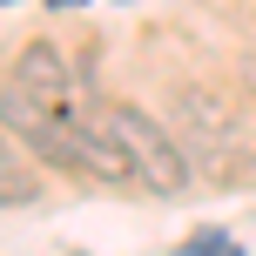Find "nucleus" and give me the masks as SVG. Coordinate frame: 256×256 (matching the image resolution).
Listing matches in <instances>:
<instances>
[{
  "mask_svg": "<svg viewBox=\"0 0 256 256\" xmlns=\"http://www.w3.org/2000/svg\"><path fill=\"white\" fill-rule=\"evenodd\" d=\"M189 256H236V250L222 243V230H202V236H196V243H189Z\"/></svg>",
  "mask_w": 256,
  "mask_h": 256,
  "instance_id": "obj_6",
  "label": "nucleus"
},
{
  "mask_svg": "<svg viewBox=\"0 0 256 256\" xmlns=\"http://www.w3.org/2000/svg\"><path fill=\"white\" fill-rule=\"evenodd\" d=\"M102 128L122 142V155L135 162V176H142V189H148V196H182V189L196 182L189 148H182L176 128L155 122L148 108H135V102H102Z\"/></svg>",
  "mask_w": 256,
  "mask_h": 256,
  "instance_id": "obj_1",
  "label": "nucleus"
},
{
  "mask_svg": "<svg viewBox=\"0 0 256 256\" xmlns=\"http://www.w3.org/2000/svg\"><path fill=\"white\" fill-rule=\"evenodd\" d=\"M236 74H243V88L256 94V48H243V61H236Z\"/></svg>",
  "mask_w": 256,
  "mask_h": 256,
  "instance_id": "obj_7",
  "label": "nucleus"
},
{
  "mask_svg": "<svg viewBox=\"0 0 256 256\" xmlns=\"http://www.w3.org/2000/svg\"><path fill=\"white\" fill-rule=\"evenodd\" d=\"M14 81L34 88L40 102H54V108H74V68H68V54L54 48V40H27V48L14 54Z\"/></svg>",
  "mask_w": 256,
  "mask_h": 256,
  "instance_id": "obj_4",
  "label": "nucleus"
},
{
  "mask_svg": "<svg viewBox=\"0 0 256 256\" xmlns=\"http://www.w3.org/2000/svg\"><path fill=\"white\" fill-rule=\"evenodd\" d=\"M168 128L176 142L189 148V162H209V168H230L236 148H243V115L222 88H202V81H182L168 94Z\"/></svg>",
  "mask_w": 256,
  "mask_h": 256,
  "instance_id": "obj_2",
  "label": "nucleus"
},
{
  "mask_svg": "<svg viewBox=\"0 0 256 256\" xmlns=\"http://www.w3.org/2000/svg\"><path fill=\"white\" fill-rule=\"evenodd\" d=\"M0 122H7L14 142H20L27 155H40L48 168L88 176V168H81V142H74V108H54V102H40L34 88L7 81V88H0Z\"/></svg>",
  "mask_w": 256,
  "mask_h": 256,
  "instance_id": "obj_3",
  "label": "nucleus"
},
{
  "mask_svg": "<svg viewBox=\"0 0 256 256\" xmlns=\"http://www.w3.org/2000/svg\"><path fill=\"white\" fill-rule=\"evenodd\" d=\"M48 7H74V0H48Z\"/></svg>",
  "mask_w": 256,
  "mask_h": 256,
  "instance_id": "obj_8",
  "label": "nucleus"
},
{
  "mask_svg": "<svg viewBox=\"0 0 256 256\" xmlns=\"http://www.w3.org/2000/svg\"><path fill=\"white\" fill-rule=\"evenodd\" d=\"M34 196H40V182H34V168H27L14 128L0 122V209H20V202H34Z\"/></svg>",
  "mask_w": 256,
  "mask_h": 256,
  "instance_id": "obj_5",
  "label": "nucleus"
},
{
  "mask_svg": "<svg viewBox=\"0 0 256 256\" xmlns=\"http://www.w3.org/2000/svg\"><path fill=\"white\" fill-rule=\"evenodd\" d=\"M0 7H14V0H0Z\"/></svg>",
  "mask_w": 256,
  "mask_h": 256,
  "instance_id": "obj_9",
  "label": "nucleus"
}]
</instances>
